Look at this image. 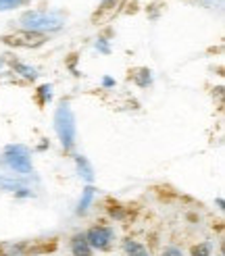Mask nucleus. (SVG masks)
Returning <instances> with one entry per match:
<instances>
[{
  "label": "nucleus",
  "instance_id": "7ed1b4c3",
  "mask_svg": "<svg viewBox=\"0 0 225 256\" xmlns=\"http://www.w3.org/2000/svg\"><path fill=\"white\" fill-rule=\"evenodd\" d=\"M2 160H4L6 167L10 171H15L17 175H30L34 171L32 152L23 144H8L2 152Z\"/></svg>",
  "mask_w": 225,
  "mask_h": 256
},
{
  "label": "nucleus",
  "instance_id": "ddd939ff",
  "mask_svg": "<svg viewBox=\"0 0 225 256\" xmlns=\"http://www.w3.org/2000/svg\"><path fill=\"white\" fill-rule=\"evenodd\" d=\"M190 256H212V244L210 242H200V244L192 246Z\"/></svg>",
  "mask_w": 225,
  "mask_h": 256
},
{
  "label": "nucleus",
  "instance_id": "0eeeda50",
  "mask_svg": "<svg viewBox=\"0 0 225 256\" xmlns=\"http://www.w3.org/2000/svg\"><path fill=\"white\" fill-rule=\"evenodd\" d=\"M75 167H78V173H80V177L84 179V182H88V184L94 182V169H92L90 160H88L86 156H82V154L75 156Z\"/></svg>",
  "mask_w": 225,
  "mask_h": 256
},
{
  "label": "nucleus",
  "instance_id": "412c9836",
  "mask_svg": "<svg viewBox=\"0 0 225 256\" xmlns=\"http://www.w3.org/2000/svg\"><path fill=\"white\" fill-rule=\"evenodd\" d=\"M219 256H221V254H219Z\"/></svg>",
  "mask_w": 225,
  "mask_h": 256
},
{
  "label": "nucleus",
  "instance_id": "f257e3e1",
  "mask_svg": "<svg viewBox=\"0 0 225 256\" xmlns=\"http://www.w3.org/2000/svg\"><path fill=\"white\" fill-rule=\"evenodd\" d=\"M19 25L23 32H36V34H52L62 30L65 25V12L62 10H48V8H30L21 12Z\"/></svg>",
  "mask_w": 225,
  "mask_h": 256
},
{
  "label": "nucleus",
  "instance_id": "1a4fd4ad",
  "mask_svg": "<svg viewBox=\"0 0 225 256\" xmlns=\"http://www.w3.org/2000/svg\"><path fill=\"white\" fill-rule=\"evenodd\" d=\"M94 198H96V188L94 186H86L82 190V198H80V204H78V214H86L88 208L92 206Z\"/></svg>",
  "mask_w": 225,
  "mask_h": 256
},
{
  "label": "nucleus",
  "instance_id": "f3484780",
  "mask_svg": "<svg viewBox=\"0 0 225 256\" xmlns=\"http://www.w3.org/2000/svg\"><path fill=\"white\" fill-rule=\"evenodd\" d=\"M102 86H104V88H115V80L106 75V78H102Z\"/></svg>",
  "mask_w": 225,
  "mask_h": 256
},
{
  "label": "nucleus",
  "instance_id": "423d86ee",
  "mask_svg": "<svg viewBox=\"0 0 225 256\" xmlns=\"http://www.w3.org/2000/svg\"><path fill=\"white\" fill-rule=\"evenodd\" d=\"M69 246H71L73 256H92V248L88 244L86 234H75L69 242Z\"/></svg>",
  "mask_w": 225,
  "mask_h": 256
},
{
  "label": "nucleus",
  "instance_id": "9d476101",
  "mask_svg": "<svg viewBox=\"0 0 225 256\" xmlns=\"http://www.w3.org/2000/svg\"><path fill=\"white\" fill-rule=\"evenodd\" d=\"M123 250H125V254H128V256H150L148 248L144 244H140V242L132 240V238L123 240Z\"/></svg>",
  "mask_w": 225,
  "mask_h": 256
},
{
  "label": "nucleus",
  "instance_id": "6e6552de",
  "mask_svg": "<svg viewBox=\"0 0 225 256\" xmlns=\"http://www.w3.org/2000/svg\"><path fill=\"white\" fill-rule=\"evenodd\" d=\"M130 80H134V84L138 88H148L150 84H152V71H150L148 67H138L132 71Z\"/></svg>",
  "mask_w": 225,
  "mask_h": 256
},
{
  "label": "nucleus",
  "instance_id": "a211bd4d",
  "mask_svg": "<svg viewBox=\"0 0 225 256\" xmlns=\"http://www.w3.org/2000/svg\"><path fill=\"white\" fill-rule=\"evenodd\" d=\"M110 2H115V0H102V2H100V8H106Z\"/></svg>",
  "mask_w": 225,
  "mask_h": 256
},
{
  "label": "nucleus",
  "instance_id": "6ab92c4d",
  "mask_svg": "<svg viewBox=\"0 0 225 256\" xmlns=\"http://www.w3.org/2000/svg\"><path fill=\"white\" fill-rule=\"evenodd\" d=\"M217 206L223 210V198H217Z\"/></svg>",
  "mask_w": 225,
  "mask_h": 256
},
{
  "label": "nucleus",
  "instance_id": "39448f33",
  "mask_svg": "<svg viewBox=\"0 0 225 256\" xmlns=\"http://www.w3.org/2000/svg\"><path fill=\"white\" fill-rule=\"evenodd\" d=\"M0 42H4L8 46H15V48H40L48 42V36L44 34H36V32H17V34H10V36H2Z\"/></svg>",
  "mask_w": 225,
  "mask_h": 256
},
{
  "label": "nucleus",
  "instance_id": "20e7f679",
  "mask_svg": "<svg viewBox=\"0 0 225 256\" xmlns=\"http://www.w3.org/2000/svg\"><path fill=\"white\" fill-rule=\"evenodd\" d=\"M86 240L92 250H110L112 242H115V229L110 225H94L86 232Z\"/></svg>",
  "mask_w": 225,
  "mask_h": 256
},
{
  "label": "nucleus",
  "instance_id": "dca6fc26",
  "mask_svg": "<svg viewBox=\"0 0 225 256\" xmlns=\"http://www.w3.org/2000/svg\"><path fill=\"white\" fill-rule=\"evenodd\" d=\"M162 256H184V252L178 246H167L165 250H162Z\"/></svg>",
  "mask_w": 225,
  "mask_h": 256
},
{
  "label": "nucleus",
  "instance_id": "2eb2a0df",
  "mask_svg": "<svg viewBox=\"0 0 225 256\" xmlns=\"http://www.w3.org/2000/svg\"><path fill=\"white\" fill-rule=\"evenodd\" d=\"M96 50H98V52H102V54H108L110 52V46H108L106 38H98V40H96Z\"/></svg>",
  "mask_w": 225,
  "mask_h": 256
},
{
  "label": "nucleus",
  "instance_id": "9b49d317",
  "mask_svg": "<svg viewBox=\"0 0 225 256\" xmlns=\"http://www.w3.org/2000/svg\"><path fill=\"white\" fill-rule=\"evenodd\" d=\"M12 69H15V73H19L23 80H28V82H34L38 78V71L30 65H25V62L21 60H12Z\"/></svg>",
  "mask_w": 225,
  "mask_h": 256
},
{
  "label": "nucleus",
  "instance_id": "4468645a",
  "mask_svg": "<svg viewBox=\"0 0 225 256\" xmlns=\"http://www.w3.org/2000/svg\"><path fill=\"white\" fill-rule=\"evenodd\" d=\"M30 0H0V12H4V10H15L23 4H28Z\"/></svg>",
  "mask_w": 225,
  "mask_h": 256
},
{
  "label": "nucleus",
  "instance_id": "aec40b11",
  "mask_svg": "<svg viewBox=\"0 0 225 256\" xmlns=\"http://www.w3.org/2000/svg\"><path fill=\"white\" fill-rule=\"evenodd\" d=\"M2 67H4V60H2V58H0V69H2Z\"/></svg>",
  "mask_w": 225,
  "mask_h": 256
},
{
  "label": "nucleus",
  "instance_id": "f8f14e48",
  "mask_svg": "<svg viewBox=\"0 0 225 256\" xmlns=\"http://www.w3.org/2000/svg\"><path fill=\"white\" fill-rule=\"evenodd\" d=\"M38 102H40V104H48L50 100H52V86L50 84H44V86H40L38 88Z\"/></svg>",
  "mask_w": 225,
  "mask_h": 256
},
{
  "label": "nucleus",
  "instance_id": "f03ea898",
  "mask_svg": "<svg viewBox=\"0 0 225 256\" xmlns=\"http://www.w3.org/2000/svg\"><path fill=\"white\" fill-rule=\"evenodd\" d=\"M54 132L60 140V146L67 152L75 148V138H78V125H75V114L71 110V104L62 100L54 110Z\"/></svg>",
  "mask_w": 225,
  "mask_h": 256
}]
</instances>
